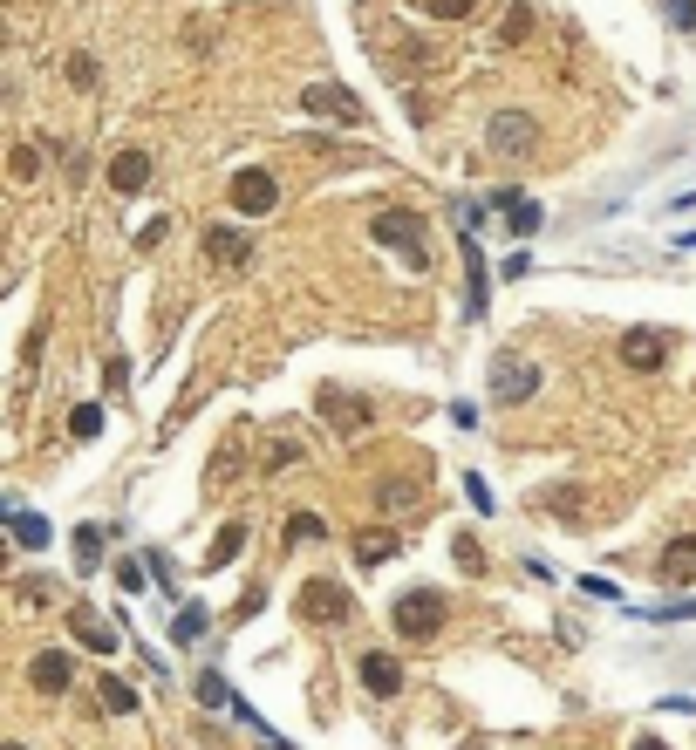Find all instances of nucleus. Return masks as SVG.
<instances>
[{
  "instance_id": "35",
  "label": "nucleus",
  "mask_w": 696,
  "mask_h": 750,
  "mask_svg": "<svg viewBox=\"0 0 696 750\" xmlns=\"http://www.w3.org/2000/svg\"><path fill=\"white\" fill-rule=\"evenodd\" d=\"M458 566H464V573H478V566H485V553H478V539H458Z\"/></svg>"
},
{
  "instance_id": "7",
  "label": "nucleus",
  "mask_w": 696,
  "mask_h": 750,
  "mask_svg": "<svg viewBox=\"0 0 696 750\" xmlns=\"http://www.w3.org/2000/svg\"><path fill=\"white\" fill-rule=\"evenodd\" d=\"M314 410L328 416V423H335V430H342V437H355V430H369V396H355V389H321V396H314Z\"/></svg>"
},
{
  "instance_id": "38",
  "label": "nucleus",
  "mask_w": 696,
  "mask_h": 750,
  "mask_svg": "<svg viewBox=\"0 0 696 750\" xmlns=\"http://www.w3.org/2000/svg\"><path fill=\"white\" fill-rule=\"evenodd\" d=\"M48 594H55L48 580H21V587H14V600H48Z\"/></svg>"
},
{
  "instance_id": "23",
  "label": "nucleus",
  "mask_w": 696,
  "mask_h": 750,
  "mask_svg": "<svg viewBox=\"0 0 696 750\" xmlns=\"http://www.w3.org/2000/svg\"><path fill=\"white\" fill-rule=\"evenodd\" d=\"M76 566H82V573H96V566H103V525H82V532H76Z\"/></svg>"
},
{
  "instance_id": "4",
  "label": "nucleus",
  "mask_w": 696,
  "mask_h": 750,
  "mask_svg": "<svg viewBox=\"0 0 696 750\" xmlns=\"http://www.w3.org/2000/svg\"><path fill=\"white\" fill-rule=\"evenodd\" d=\"M301 614H308L314 628H348V621H355V600H348V587H335V580H308V587H301Z\"/></svg>"
},
{
  "instance_id": "10",
  "label": "nucleus",
  "mask_w": 696,
  "mask_h": 750,
  "mask_svg": "<svg viewBox=\"0 0 696 750\" xmlns=\"http://www.w3.org/2000/svg\"><path fill=\"white\" fill-rule=\"evenodd\" d=\"M28 682H35L41 696H62V689H69V682H76V662H69V655H62V648H41L35 662H28Z\"/></svg>"
},
{
  "instance_id": "15",
  "label": "nucleus",
  "mask_w": 696,
  "mask_h": 750,
  "mask_svg": "<svg viewBox=\"0 0 696 750\" xmlns=\"http://www.w3.org/2000/svg\"><path fill=\"white\" fill-rule=\"evenodd\" d=\"M403 546H396V532H355V566H383L396 560Z\"/></svg>"
},
{
  "instance_id": "16",
  "label": "nucleus",
  "mask_w": 696,
  "mask_h": 750,
  "mask_svg": "<svg viewBox=\"0 0 696 750\" xmlns=\"http://www.w3.org/2000/svg\"><path fill=\"white\" fill-rule=\"evenodd\" d=\"M205 253H212L219 266H239V260H246V232H232V225H212V232H205Z\"/></svg>"
},
{
  "instance_id": "27",
  "label": "nucleus",
  "mask_w": 696,
  "mask_h": 750,
  "mask_svg": "<svg viewBox=\"0 0 696 750\" xmlns=\"http://www.w3.org/2000/svg\"><path fill=\"white\" fill-rule=\"evenodd\" d=\"M7 164H14V178H21V185H35V178H41V150H35V144H14V157H7Z\"/></svg>"
},
{
  "instance_id": "17",
  "label": "nucleus",
  "mask_w": 696,
  "mask_h": 750,
  "mask_svg": "<svg viewBox=\"0 0 696 750\" xmlns=\"http://www.w3.org/2000/svg\"><path fill=\"white\" fill-rule=\"evenodd\" d=\"M7 532H14V546H28V553L48 546V525H41L35 512H21V505H7Z\"/></svg>"
},
{
  "instance_id": "8",
  "label": "nucleus",
  "mask_w": 696,
  "mask_h": 750,
  "mask_svg": "<svg viewBox=\"0 0 696 750\" xmlns=\"http://www.w3.org/2000/svg\"><path fill=\"white\" fill-rule=\"evenodd\" d=\"M485 137H492V150H505V157H526V150L540 144V123H533L526 110H499Z\"/></svg>"
},
{
  "instance_id": "29",
  "label": "nucleus",
  "mask_w": 696,
  "mask_h": 750,
  "mask_svg": "<svg viewBox=\"0 0 696 750\" xmlns=\"http://www.w3.org/2000/svg\"><path fill=\"white\" fill-rule=\"evenodd\" d=\"M69 82H76V89H96V55H69Z\"/></svg>"
},
{
  "instance_id": "14",
  "label": "nucleus",
  "mask_w": 696,
  "mask_h": 750,
  "mask_svg": "<svg viewBox=\"0 0 696 750\" xmlns=\"http://www.w3.org/2000/svg\"><path fill=\"white\" fill-rule=\"evenodd\" d=\"M662 580H669V587L696 580V539H669V553H662Z\"/></svg>"
},
{
  "instance_id": "13",
  "label": "nucleus",
  "mask_w": 696,
  "mask_h": 750,
  "mask_svg": "<svg viewBox=\"0 0 696 750\" xmlns=\"http://www.w3.org/2000/svg\"><path fill=\"white\" fill-rule=\"evenodd\" d=\"M110 185L116 191H144L151 185V157H144V150H123V157L110 164Z\"/></svg>"
},
{
  "instance_id": "34",
  "label": "nucleus",
  "mask_w": 696,
  "mask_h": 750,
  "mask_svg": "<svg viewBox=\"0 0 696 750\" xmlns=\"http://www.w3.org/2000/svg\"><path fill=\"white\" fill-rule=\"evenodd\" d=\"M383 505H389V512H403V505H417V491H410V485H383Z\"/></svg>"
},
{
  "instance_id": "21",
  "label": "nucleus",
  "mask_w": 696,
  "mask_h": 750,
  "mask_svg": "<svg viewBox=\"0 0 696 750\" xmlns=\"http://www.w3.org/2000/svg\"><path fill=\"white\" fill-rule=\"evenodd\" d=\"M198 703H205V710H232L239 696L226 689V675H219V669H205V675H198Z\"/></svg>"
},
{
  "instance_id": "12",
  "label": "nucleus",
  "mask_w": 696,
  "mask_h": 750,
  "mask_svg": "<svg viewBox=\"0 0 696 750\" xmlns=\"http://www.w3.org/2000/svg\"><path fill=\"white\" fill-rule=\"evenodd\" d=\"M362 689L389 703V696L403 689V662H396V655H383V648H376V655H362Z\"/></svg>"
},
{
  "instance_id": "2",
  "label": "nucleus",
  "mask_w": 696,
  "mask_h": 750,
  "mask_svg": "<svg viewBox=\"0 0 696 750\" xmlns=\"http://www.w3.org/2000/svg\"><path fill=\"white\" fill-rule=\"evenodd\" d=\"M389 621H396L403 641H430L437 628H444V594H437V587H410V594L389 607Z\"/></svg>"
},
{
  "instance_id": "1",
  "label": "nucleus",
  "mask_w": 696,
  "mask_h": 750,
  "mask_svg": "<svg viewBox=\"0 0 696 750\" xmlns=\"http://www.w3.org/2000/svg\"><path fill=\"white\" fill-rule=\"evenodd\" d=\"M485 382H492V403H499V410H519V403H533V389H540V362L519 355V348H499Z\"/></svg>"
},
{
  "instance_id": "28",
  "label": "nucleus",
  "mask_w": 696,
  "mask_h": 750,
  "mask_svg": "<svg viewBox=\"0 0 696 750\" xmlns=\"http://www.w3.org/2000/svg\"><path fill=\"white\" fill-rule=\"evenodd\" d=\"M96 430H103V410H96V403H76V410H69V437H96Z\"/></svg>"
},
{
  "instance_id": "39",
  "label": "nucleus",
  "mask_w": 696,
  "mask_h": 750,
  "mask_svg": "<svg viewBox=\"0 0 696 750\" xmlns=\"http://www.w3.org/2000/svg\"><path fill=\"white\" fill-rule=\"evenodd\" d=\"M635 750H662V744H656V737H642V744H635Z\"/></svg>"
},
{
  "instance_id": "20",
  "label": "nucleus",
  "mask_w": 696,
  "mask_h": 750,
  "mask_svg": "<svg viewBox=\"0 0 696 750\" xmlns=\"http://www.w3.org/2000/svg\"><path fill=\"white\" fill-rule=\"evenodd\" d=\"M505 219H512V232H519V239H533V232H540V225H546V212H540V205H533V198H526V191H519V198L505 205Z\"/></svg>"
},
{
  "instance_id": "11",
  "label": "nucleus",
  "mask_w": 696,
  "mask_h": 750,
  "mask_svg": "<svg viewBox=\"0 0 696 750\" xmlns=\"http://www.w3.org/2000/svg\"><path fill=\"white\" fill-rule=\"evenodd\" d=\"M69 635H76L82 648H96V655H116V641H123L96 607H69Z\"/></svg>"
},
{
  "instance_id": "19",
  "label": "nucleus",
  "mask_w": 696,
  "mask_h": 750,
  "mask_svg": "<svg viewBox=\"0 0 696 750\" xmlns=\"http://www.w3.org/2000/svg\"><path fill=\"white\" fill-rule=\"evenodd\" d=\"M239 546H246V525H239V519H232V525H219V532H212V553H205V566L239 560Z\"/></svg>"
},
{
  "instance_id": "32",
  "label": "nucleus",
  "mask_w": 696,
  "mask_h": 750,
  "mask_svg": "<svg viewBox=\"0 0 696 750\" xmlns=\"http://www.w3.org/2000/svg\"><path fill=\"white\" fill-rule=\"evenodd\" d=\"M116 580H123V587H130V594H137V587H144V580H151V566H137V560H123V566H116Z\"/></svg>"
},
{
  "instance_id": "36",
  "label": "nucleus",
  "mask_w": 696,
  "mask_h": 750,
  "mask_svg": "<svg viewBox=\"0 0 696 750\" xmlns=\"http://www.w3.org/2000/svg\"><path fill=\"white\" fill-rule=\"evenodd\" d=\"M669 21H676V28H696V0H669Z\"/></svg>"
},
{
  "instance_id": "40",
  "label": "nucleus",
  "mask_w": 696,
  "mask_h": 750,
  "mask_svg": "<svg viewBox=\"0 0 696 750\" xmlns=\"http://www.w3.org/2000/svg\"><path fill=\"white\" fill-rule=\"evenodd\" d=\"M260 750H287V744H260Z\"/></svg>"
},
{
  "instance_id": "22",
  "label": "nucleus",
  "mask_w": 696,
  "mask_h": 750,
  "mask_svg": "<svg viewBox=\"0 0 696 750\" xmlns=\"http://www.w3.org/2000/svg\"><path fill=\"white\" fill-rule=\"evenodd\" d=\"M96 703H103V710H116V716H130V710H137V689H130V682H116V675H103Z\"/></svg>"
},
{
  "instance_id": "30",
  "label": "nucleus",
  "mask_w": 696,
  "mask_h": 750,
  "mask_svg": "<svg viewBox=\"0 0 696 750\" xmlns=\"http://www.w3.org/2000/svg\"><path fill=\"white\" fill-rule=\"evenodd\" d=\"M424 14H437V21H464L471 0H424Z\"/></svg>"
},
{
  "instance_id": "25",
  "label": "nucleus",
  "mask_w": 696,
  "mask_h": 750,
  "mask_svg": "<svg viewBox=\"0 0 696 750\" xmlns=\"http://www.w3.org/2000/svg\"><path fill=\"white\" fill-rule=\"evenodd\" d=\"M526 35H533V7H512V14H505V28H499V48H519Z\"/></svg>"
},
{
  "instance_id": "24",
  "label": "nucleus",
  "mask_w": 696,
  "mask_h": 750,
  "mask_svg": "<svg viewBox=\"0 0 696 750\" xmlns=\"http://www.w3.org/2000/svg\"><path fill=\"white\" fill-rule=\"evenodd\" d=\"M308 539H328V519L321 512H294L287 519V546H308Z\"/></svg>"
},
{
  "instance_id": "5",
  "label": "nucleus",
  "mask_w": 696,
  "mask_h": 750,
  "mask_svg": "<svg viewBox=\"0 0 696 750\" xmlns=\"http://www.w3.org/2000/svg\"><path fill=\"white\" fill-rule=\"evenodd\" d=\"M273 205H280L273 171H232V212H239V219H267Z\"/></svg>"
},
{
  "instance_id": "3",
  "label": "nucleus",
  "mask_w": 696,
  "mask_h": 750,
  "mask_svg": "<svg viewBox=\"0 0 696 750\" xmlns=\"http://www.w3.org/2000/svg\"><path fill=\"white\" fill-rule=\"evenodd\" d=\"M301 110H308V116H321V123H342V130L369 123L362 96H355V89H342V82H308V89H301Z\"/></svg>"
},
{
  "instance_id": "31",
  "label": "nucleus",
  "mask_w": 696,
  "mask_h": 750,
  "mask_svg": "<svg viewBox=\"0 0 696 750\" xmlns=\"http://www.w3.org/2000/svg\"><path fill=\"white\" fill-rule=\"evenodd\" d=\"M580 594H594V600H621V587H615V580H601V573H587V580H580Z\"/></svg>"
},
{
  "instance_id": "18",
  "label": "nucleus",
  "mask_w": 696,
  "mask_h": 750,
  "mask_svg": "<svg viewBox=\"0 0 696 750\" xmlns=\"http://www.w3.org/2000/svg\"><path fill=\"white\" fill-rule=\"evenodd\" d=\"M458 246H464V273H471V314L485 307V253H478V239H471V225L458 232Z\"/></svg>"
},
{
  "instance_id": "33",
  "label": "nucleus",
  "mask_w": 696,
  "mask_h": 750,
  "mask_svg": "<svg viewBox=\"0 0 696 750\" xmlns=\"http://www.w3.org/2000/svg\"><path fill=\"white\" fill-rule=\"evenodd\" d=\"M464 491H471V505H478V512H492V485H485V478H478V471H471V478H464Z\"/></svg>"
},
{
  "instance_id": "9",
  "label": "nucleus",
  "mask_w": 696,
  "mask_h": 750,
  "mask_svg": "<svg viewBox=\"0 0 696 750\" xmlns=\"http://www.w3.org/2000/svg\"><path fill=\"white\" fill-rule=\"evenodd\" d=\"M621 362L635 375H656L662 362H669V335H662V328H628V335H621Z\"/></svg>"
},
{
  "instance_id": "37",
  "label": "nucleus",
  "mask_w": 696,
  "mask_h": 750,
  "mask_svg": "<svg viewBox=\"0 0 696 750\" xmlns=\"http://www.w3.org/2000/svg\"><path fill=\"white\" fill-rule=\"evenodd\" d=\"M164 232H171V219H151V225H144V232H137V246L151 253V246H157V239H164Z\"/></svg>"
},
{
  "instance_id": "6",
  "label": "nucleus",
  "mask_w": 696,
  "mask_h": 750,
  "mask_svg": "<svg viewBox=\"0 0 696 750\" xmlns=\"http://www.w3.org/2000/svg\"><path fill=\"white\" fill-rule=\"evenodd\" d=\"M376 246H389V253H403V266H424L430 253H424V239H417V219L410 212H376Z\"/></svg>"
},
{
  "instance_id": "41",
  "label": "nucleus",
  "mask_w": 696,
  "mask_h": 750,
  "mask_svg": "<svg viewBox=\"0 0 696 750\" xmlns=\"http://www.w3.org/2000/svg\"><path fill=\"white\" fill-rule=\"evenodd\" d=\"M7 750H28V744H7Z\"/></svg>"
},
{
  "instance_id": "26",
  "label": "nucleus",
  "mask_w": 696,
  "mask_h": 750,
  "mask_svg": "<svg viewBox=\"0 0 696 750\" xmlns=\"http://www.w3.org/2000/svg\"><path fill=\"white\" fill-rule=\"evenodd\" d=\"M205 628H212V614H205V607H185V614L171 621V641H198Z\"/></svg>"
}]
</instances>
